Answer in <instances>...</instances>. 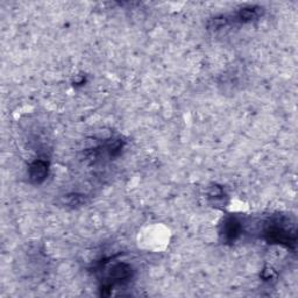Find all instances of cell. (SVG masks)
<instances>
[{"mask_svg":"<svg viewBox=\"0 0 298 298\" xmlns=\"http://www.w3.org/2000/svg\"><path fill=\"white\" fill-rule=\"evenodd\" d=\"M48 171V164L44 161H35L34 163L29 167V177L35 182H41L46 178Z\"/></svg>","mask_w":298,"mask_h":298,"instance_id":"1","label":"cell"},{"mask_svg":"<svg viewBox=\"0 0 298 298\" xmlns=\"http://www.w3.org/2000/svg\"><path fill=\"white\" fill-rule=\"evenodd\" d=\"M222 234H224L226 240H235L237 235L240 234V222L235 220L234 218H229V219L225 221Z\"/></svg>","mask_w":298,"mask_h":298,"instance_id":"2","label":"cell"}]
</instances>
